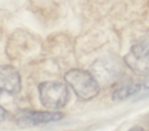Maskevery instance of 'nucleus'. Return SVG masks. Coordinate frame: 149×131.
Segmentation results:
<instances>
[{
	"label": "nucleus",
	"mask_w": 149,
	"mask_h": 131,
	"mask_svg": "<svg viewBox=\"0 0 149 131\" xmlns=\"http://www.w3.org/2000/svg\"><path fill=\"white\" fill-rule=\"evenodd\" d=\"M64 117L60 112L20 110L15 116V123L20 128H30L43 123L58 122Z\"/></svg>",
	"instance_id": "39448f33"
},
{
	"label": "nucleus",
	"mask_w": 149,
	"mask_h": 131,
	"mask_svg": "<svg viewBox=\"0 0 149 131\" xmlns=\"http://www.w3.org/2000/svg\"><path fill=\"white\" fill-rule=\"evenodd\" d=\"M124 63L134 74L149 76V43L134 44L124 57Z\"/></svg>",
	"instance_id": "20e7f679"
},
{
	"label": "nucleus",
	"mask_w": 149,
	"mask_h": 131,
	"mask_svg": "<svg viewBox=\"0 0 149 131\" xmlns=\"http://www.w3.org/2000/svg\"><path fill=\"white\" fill-rule=\"evenodd\" d=\"M38 92L42 105L51 110L65 107L70 97L67 86L58 81H47L40 83Z\"/></svg>",
	"instance_id": "f03ea898"
},
{
	"label": "nucleus",
	"mask_w": 149,
	"mask_h": 131,
	"mask_svg": "<svg viewBox=\"0 0 149 131\" xmlns=\"http://www.w3.org/2000/svg\"><path fill=\"white\" fill-rule=\"evenodd\" d=\"M142 88V84L137 83H131L126 85H123L122 87L117 89L112 96V99L115 102H120L124 101L132 96L136 95L141 91Z\"/></svg>",
	"instance_id": "0eeeda50"
},
{
	"label": "nucleus",
	"mask_w": 149,
	"mask_h": 131,
	"mask_svg": "<svg viewBox=\"0 0 149 131\" xmlns=\"http://www.w3.org/2000/svg\"><path fill=\"white\" fill-rule=\"evenodd\" d=\"M91 73L100 85H107L114 83L122 75V67L113 58H100L91 66Z\"/></svg>",
	"instance_id": "7ed1b4c3"
},
{
	"label": "nucleus",
	"mask_w": 149,
	"mask_h": 131,
	"mask_svg": "<svg viewBox=\"0 0 149 131\" xmlns=\"http://www.w3.org/2000/svg\"><path fill=\"white\" fill-rule=\"evenodd\" d=\"M65 81L72 89L76 96L84 101L95 98L100 90V85L89 71L73 69L65 75Z\"/></svg>",
	"instance_id": "f257e3e1"
},
{
	"label": "nucleus",
	"mask_w": 149,
	"mask_h": 131,
	"mask_svg": "<svg viewBox=\"0 0 149 131\" xmlns=\"http://www.w3.org/2000/svg\"><path fill=\"white\" fill-rule=\"evenodd\" d=\"M8 117V112L2 107L0 106V123L4 122Z\"/></svg>",
	"instance_id": "6e6552de"
},
{
	"label": "nucleus",
	"mask_w": 149,
	"mask_h": 131,
	"mask_svg": "<svg viewBox=\"0 0 149 131\" xmlns=\"http://www.w3.org/2000/svg\"><path fill=\"white\" fill-rule=\"evenodd\" d=\"M21 90V77L10 65L0 66V90L10 95H17Z\"/></svg>",
	"instance_id": "423d86ee"
},
{
	"label": "nucleus",
	"mask_w": 149,
	"mask_h": 131,
	"mask_svg": "<svg viewBox=\"0 0 149 131\" xmlns=\"http://www.w3.org/2000/svg\"><path fill=\"white\" fill-rule=\"evenodd\" d=\"M128 131H145L144 129L142 127H140V126H135V127H133L131 128Z\"/></svg>",
	"instance_id": "1a4fd4ad"
},
{
	"label": "nucleus",
	"mask_w": 149,
	"mask_h": 131,
	"mask_svg": "<svg viewBox=\"0 0 149 131\" xmlns=\"http://www.w3.org/2000/svg\"><path fill=\"white\" fill-rule=\"evenodd\" d=\"M142 87L146 90H149V77L144 81V83H142Z\"/></svg>",
	"instance_id": "9d476101"
},
{
	"label": "nucleus",
	"mask_w": 149,
	"mask_h": 131,
	"mask_svg": "<svg viewBox=\"0 0 149 131\" xmlns=\"http://www.w3.org/2000/svg\"><path fill=\"white\" fill-rule=\"evenodd\" d=\"M0 97H1V90H0Z\"/></svg>",
	"instance_id": "9b49d317"
}]
</instances>
